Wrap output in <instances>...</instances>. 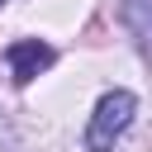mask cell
I'll return each mask as SVG.
<instances>
[{"label": "cell", "mask_w": 152, "mask_h": 152, "mask_svg": "<svg viewBox=\"0 0 152 152\" xmlns=\"http://www.w3.org/2000/svg\"><path fill=\"white\" fill-rule=\"evenodd\" d=\"M5 57H10V76H14L19 86H28L38 71H48V66H52V57H57V52H52L43 38H19V43H10V52H5Z\"/></svg>", "instance_id": "obj_2"}, {"label": "cell", "mask_w": 152, "mask_h": 152, "mask_svg": "<svg viewBox=\"0 0 152 152\" xmlns=\"http://www.w3.org/2000/svg\"><path fill=\"white\" fill-rule=\"evenodd\" d=\"M0 5H5V0H0Z\"/></svg>", "instance_id": "obj_4"}, {"label": "cell", "mask_w": 152, "mask_h": 152, "mask_svg": "<svg viewBox=\"0 0 152 152\" xmlns=\"http://www.w3.org/2000/svg\"><path fill=\"white\" fill-rule=\"evenodd\" d=\"M133 114H138L133 90H109V95H100V104H95V114H90V124H86V152H109V147L128 133Z\"/></svg>", "instance_id": "obj_1"}, {"label": "cell", "mask_w": 152, "mask_h": 152, "mask_svg": "<svg viewBox=\"0 0 152 152\" xmlns=\"http://www.w3.org/2000/svg\"><path fill=\"white\" fill-rule=\"evenodd\" d=\"M124 24L142 52H152V0H124Z\"/></svg>", "instance_id": "obj_3"}]
</instances>
